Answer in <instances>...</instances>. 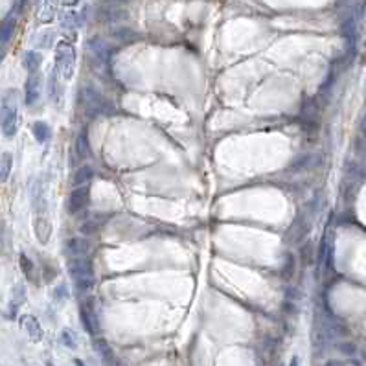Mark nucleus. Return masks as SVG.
<instances>
[{
    "mask_svg": "<svg viewBox=\"0 0 366 366\" xmlns=\"http://www.w3.org/2000/svg\"><path fill=\"white\" fill-rule=\"evenodd\" d=\"M41 63H42V54H41V52H37V50H30V52H26V54H24V68L30 74L39 72Z\"/></svg>",
    "mask_w": 366,
    "mask_h": 366,
    "instance_id": "14",
    "label": "nucleus"
},
{
    "mask_svg": "<svg viewBox=\"0 0 366 366\" xmlns=\"http://www.w3.org/2000/svg\"><path fill=\"white\" fill-rule=\"evenodd\" d=\"M18 129V109L17 92L7 90L2 98V132L6 138H13Z\"/></svg>",
    "mask_w": 366,
    "mask_h": 366,
    "instance_id": "2",
    "label": "nucleus"
},
{
    "mask_svg": "<svg viewBox=\"0 0 366 366\" xmlns=\"http://www.w3.org/2000/svg\"><path fill=\"white\" fill-rule=\"evenodd\" d=\"M33 232L41 245H48L52 238V219H50L48 203L42 195H35V210H33Z\"/></svg>",
    "mask_w": 366,
    "mask_h": 366,
    "instance_id": "1",
    "label": "nucleus"
},
{
    "mask_svg": "<svg viewBox=\"0 0 366 366\" xmlns=\"http://www.w3.org/2000/svg\"><path fill=\"white\" fill-rule=\"evenodd\" d=\"M341 35L346 39V41L354 46L355 39H357V22H355L354 17H348L346 20H342L341 24Z\"/></svg>",
    "mask_w": 366,
    "mask_h": 366,
    "instance_id": "13",
    "label": "nucleus"
},
{
    "mask_svg": "<svg viewBox=\"0 0 366 366\" xmlns=\"http://www.w3.org/2000/svg\"><path fill=\"white\" fill-rule=\"evenodd\" d=\"M116 2H127V0H116Z\"/></svg>",
    "mask_w": 366,
    "mask_h": 366,
    "instance_id": "33",
    "label": "nucleus"
},
{
    "mask_svg": "<svg viewBox=\"0 0 366 366\" xmlns=\"http://www.w3.org/2000/svg\"><path fill=\"white\" fill-rule=\"evenodd\" d=\"M361 132H363V134L366 136V116L363 118V122H361Z\"/></svg>",
    "mask_w": 366,
    "mask_h": 366,
    "instance_id": "29",
    "label": "nucleus"
},
{
    "mask_svg": "<svg viewBox=\"0 0 366 366\" xmlns=\"http://www.w3.org/2000/svg\"><path fill=\"white\" fill-rule=\"evenodd\" d=\"M289 366H298V359H296V357H293V361L289 363Z\"/></svg>",
    "mask_w": 366,
    "mask_h": 366,
    "instance_id": "31",
    "label": "nucleus"
},
{
    "mask_svg": "<svg viewBox=\"0 0 366 366\" xmlns=\"http://www.w3.org/2000/svg\"><path fill=\"white\" fill-rule=\"evenodd\" d=\"M76 366H83V363H81V361H76Z\"/></svg>",
    "mask_w": 366,
    "mask_h": 366,
    "instance_id": "32",
    "label": "nucleus"
},
{
    "mask_svg": "<svg viewBox=\"0 0 366 366\" xmlns=\"http://www.w3.org/2000/svg\"><path fill=\"white\" fill-rule=\"evenodd\" d=\"M294 274V259L293 258H287V261L283 263L282 267V278L283 280H289V278Z\"/></svg>",
    "mask_w": 366,
    "mask_h": 366,
    "instance_id": "24",
    "label": "nucleus"
},
{
    "mask_svg": "<svg viewBox=\"0 0 366 366\" xmlns=\"http://www.w3.org/2000/svg\"><path fill=\"white\" fill-rule=\"evenodd\" d=\"M307 228H309V223L304 217H296L293 221V225L289 227L287 234H285V243L294 245V243H298L300 240H304L307 234Z\"/></svg>",
    "mask_w": 366,
    "mask_h": 366,
    "instance_id": "6",
    "label": "nucleus"
},
{
    "mask_svg": "<svg viewBox=\"0 0 366 366\" xmlns=\"http://www.w3.org/2000/svg\"><path fill=\"white\" fill-rule=\"evenodd\" d=\"M24 90H26V103L33 105L39 100V96H41V78H39V74H31L30 78L26 79Z\"/></svg>",
    "mask_w": 366,
    "mask_h": 366,
    "instance_id": "7",
    "label": "nucleus"
},
{
    "mask_svg": "<svg viewBox=\"0 0 366 366\" xmlns=\"http://www.w3.org/2000/svg\"><path fill=\"white\" fill-rule=\"evenodd\" d=\"M18 261H20V269H22V272H24V276L33 282V280H35V267H33V261H31L26 254H20Z\"/></svg>",
    "mask_w": 366,
    "mask_h": 366,
    "instance_id": "20",
    "label": "nucleus"
},
{
    "mask_svg": "<svg viewBox=\"0 0 366 366\" xmlns=\"http://www.w3.org/2000/svg\"><path fill=\"white\" fill-rule=\"evenodd\" d=\"M65 28L66 30H76V28H78V13H68V15H66Z\"/></svg>",
    "mask_w": 366,
    "mask_h": 366,
    "instance_id": "26",
    "label": "nucleus"
},
{
    "mask_svg": "<svg viewBox=\"0 0 366 366\" xmlns=\"http://www.w3.org/2000/svg\"><path fill=\"white\" fill-rule=\"evenodd\" d=\"M87 248H89V245L85 241L78 240V238H72V240H68L65 243V254L66 256H72V258H79Z\"/></svg>",
    "mask_w": 366,
    "mask_h": 366,
    "instance_id": "16",
    "label": "nucleus"
},
{
    "mask_svg": "<svg viewBox=\"0 0 366 366\" xmlns=\"http://www.w3.org/2000/svg\"><path fill=\"white\" fill-rule=\"evenodd\" d=\"M68 274L72 278L74 285L81 291H87L94 285V270L89 259L83 258H72L68 259Z\"/></svg>",
    "mask_w": 366,
    "mask_h": 366,
    "instance_id": "3",
    "label": "nucleus"
},
{
    "mask_svg": "<svg viewBox=\"0 0 366 366\" xmlns=\"http://www.w3.org/2000/svg\"><path fill=\"white\" fill-rule=\"evenodd\" d=\"M61 341H63V344H65L66 348H72V350L78 348V335L72 330H63Z\"/></svg>",
    "mask_w": 366,
    "mask_h": 366,
    "instance_id": "21",
    "label": "nucleus"
},
{
    "mask_svg": "<svg viewBox=\"0 0 366 366\" xmlns=\"http://www.w3.org/2000/svg\"><path fill=\"white\" fill-rule=\"evenodd\" d=\"M78 2H79V0H65V4H66V6H76Z\"/></svg>",
    "mask_w": 366,
    "mask_h": 366,
    "instance_id": "30",
    "label": "nucleus"
},
{
    "mask_svg": "<svg viewBox=\"0 0 366 366\" xmlns=\"http://www.w3.org/2000/svg\"><path fill=\"white\" fill-rule=\"evenodd\" d=\"M89 204V188H76L70 192L68 195V203H66V208L70 214H78L79 210H83L85 206Z\"/></svg>",
    "mask_w": 366,
    "mask_h": 366,
    "instance_id": "5",
    "label": "nucleus"
},
{
    "mask_svg": "<svg viewBox=\"0 0 366 366\" xmlns=\"http://www.w3.org/2000/svg\"><path fill=\"white\" fill-rule=\"evenodd\" d=\"M98 228H100V223L89 219V221L81 223L79 230H81V234H85V236H92V234H96V232H98Z\"/></svg>",
    "mask_w": 366,
    "mask_h": 366,
    "instance_id": "23",
    "label": "nucleus"
},
{
    "mask_svg": "<svg viewBox=\"0 0 366 366\" xmlns=\"http://www.w3.org/2000/svg\"><path fill=\"white\" fill-rule=\"evenodd\" d=\"M76 151H78V155L81 158H87L90 155V142L87 132H81L78 138H76Z\"/></svg>",
    "mask_w": 366,
    "mask_h": 366,
    "instance_id": "17",
    "label": "nucleus"
},
{
    "mask_svg": "<svg viewBox=\"0 0 366 366\" xmlns=\"http://www.w3.org/2000/svg\"><path fill=\"white\" fill-rule=\"evenodd\" d=\"M89 48H90V52L96 55L100 61H107L109 55H111V48H109V44L105 41H102V39H98V37L90 39V41H89Z\"/></svg>",
    "mask_w": 366,
    "mask_h": 366,
    "instance_id": "12",
    "label": "nucleus"
},
{
    "mask_svg": "<svg viewBox=\"0 0 366 366\" xmlns=\"http://www.w3.org/2000/svg\"><path fill=\"white\" fill-rule=\"evenodd\" d=\"M300 258H302V263H304V265L313 263V246H311V243H307V245L302 246Z\"/></svg>",
    "mask_w": 366,
    "mask_h": 366,
    "instance_id": "25",
    "label": "nucleus"
},
{
    "mask_svg": "<svg viewBox=\"0 0 366 366\" xmlns=\"http://www.w3.org/2000/svg\"><path fill=\"white\" fill-rule=\"evenodd\" d=\"M11 168H13V156L4 151L2 156H0V179L7 180V177L11 173Z\"/></svg>",
    "mask_w": 366,
    "mask_h": 366,
    "instance_id": "18",
    "label": "nucleus"
},
{
    "mask_svg": "<svg viewBox=\"0 0 366 366\" xmlns=\"http://www.w3.org/2000/svg\"><path fill=\"white\" fill-rule=\"evenodd\" d=\"M339 348H341L344 354H350V355L355 354V346H354V344H350V342H348V344H341Z\"/></svg>",
    "mask_w": 366,
    "mask_h": 366,
    "instance_id": "28",
    "label": "nucleus"
},
{
    "mask_svg": "<svg viewBox=\"0 0 366 366\" xmlns=\"http://www.w3.org/2000/svg\"><path fill=\"white\" fill-rule=\"evenodd\" d=\"M22 326H24L26 333L30 335V339L33 342H39L42 339V328L39 324V320L35 317H31V315H26L22 317Z\"/></svg>",
    "mask_w": 366,
    "mask_h": 366,
    "instance_id": "9",
    "label": "nucleus"
},
{
    "mask_svg": "<svg viewBox=\"0 0 366 366\" xmlns=\"http://www.w3.org/2000/svg\"><path fill=\"white\" fill-rule=\"evenodd\" d=\"M31 132H33V136L39 144H46L52 136V129L46 122H35L33 125H31Z\"/></svg>",
    "mask_w": 366,
    "mask_h": 366,
    "instance_id": "15",
    "label": "nucleus"
},
{
    "mask_svg": "<svg viewBox=\"0 0 366 366\" xmlns=\"http://www.w3.org/2000/svg\"><path fill=\"white\" fill-rule=\"evenodd\" d=\"M81 322H83L85 330L89 331V333H92V335H96L98 330H100V322H98V317L96 313H94V309H92V306H83L81 307Z\"/></svg>",
    "mask_w": 366,
    "mask_h": 366,
    "instance_id": "8",
    "label": "nucleus"
},
{
    "mask_svg": "<svg viewBox=\"0 0 366 366\" xmlns=\"http://www.w3.org/2000/svg\"><path fill=\"white\" fill-rule=\"evenodd\" d=\"M92 179H94V169H92V166H81V168H78L76 169V173H74L72 184L76 188H83V186H87Z\"/></svg>",
    "mask_w": 366,
    "mask_h": 366,
    "instance_id": "10",
    "label": "nucleus"
},
{
    "mask_svg": "<svg viewBox=\"0 0 366 366\" xmlns=\"http://www.w3.org/2000/svg\"><path fill=\"white\" fill-rule=\"evenodd\" d=\"M318 162V156L315 155H300V156H296L293 162L289 164V169L291 171H304V169L307 168H313V166H317Z\"/></svg>",
    "mask_w": 366,
    "mask_h": 366,
    "instance_id": "11",
    "label": "nucleus"
},
{
    "mask_svg": "<svg viewBox=\"0 0 366 366\" xmlns=\"http://www.w3.org/2000/svg\"><path fill=\"white\" fill-rule=\"evenodd\" d=\"M94 346H96V352L100 355H102L103 359L109 361L111 357H113V352H111V348H109V344L103 339H98L96 342H94Z\"/></svg>",
    "mask_w": 366,
    "mask_h": 366,
    "instance_id": "22",
    "label": "nucleus"
},
{
    "mask_svg": "<svg viewBox=\"0 0 366 366\" xmlns=\"http://www.w3.org/2000/svg\"><path fill=\"white\" fill-rule=\"evenodd\" d=\"M114 35L118 37V39H123V41H132V31L131 30H120L118 33H114Z\"/></svg>",
    "mask_w": 366,
    "mask_h": 366,
    "instance_id": "27",
    "label": "nucleus"
},
{
    "mask_svg": "<svg viewBox=\"0 0 366 366\" xmlns=\"http://www.w3.org/2000/svg\"><path fill=\"white\" fill-rule=\"evenodd\" d=\"M76 68V50L68 42H59L55 48V70L63 76V79H70Z\"/></svg>",
    "mask_w": 366,
    "mask_h": 366,
    "instance_id": "4",
    "label": "nucleus"
},
{
    "mask_svg": "<svg viewBox=\"0 0 366 366\" xmlns=\"http://www.w3.org/2000/svg\"><path fill=\"white\" fill-rule=\"evenodd\" d=\"M15 24H17V18L13 15L4 18V22H2V44H7V41L11 39L13 31H15Z\"/></svg>",
    "mask_w": 366,
    "mask_h": 366,
    "instance_id": "19",
    "label": "nucleus"
}]
</instances>
